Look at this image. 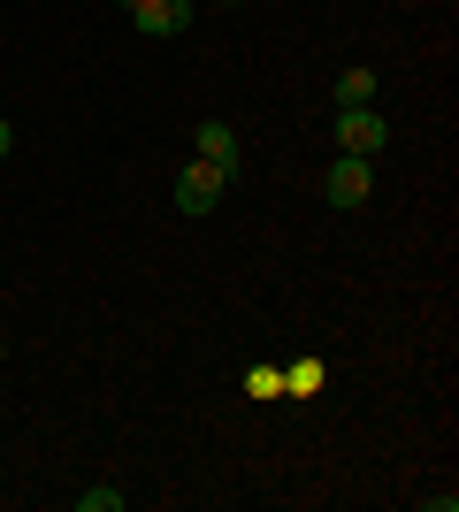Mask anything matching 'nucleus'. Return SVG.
I'll list each match as a JSON object with an SVG mask.
<instances>
[{
    "label": "nucleus",
    "instance_id": "nucleus-1",
    "mask_svg": "<svg viewBox=\"0 0 459 512\" xmlns=\"http://www.w3.org/2000/svg\"><path fill=\"white\" fill-rule=\"evenodd\" d=\"M383 146H391V123H383V107H337V153L383 161Z\"/></svg>",
    "mask_w": 459,
    "mask_h": 512
},
{
    "label": "nucleus",
    "instance_id": "nucleus-2",
    "mask_svg": "<svg viewBox=\"0 0 459 512\" xmlns=\"http://www.w3.org/2000/svg\"><path fill=\"white\" fill-rule=\"evenodd\" d=\"M368 192H375V161H360V153H337L322 169V199L329 207H368Z\"/></svg>",
    "mask_w": 459,
    "mask_h": 512
},
{
    "label": "nucleus",
    "instance_id": "nucleus-3",
    "mask_svg": "<svg viewBox=\"0 0 459 512\" xmlns=\"http://www.w3.org/2000/svg\"><path fill=\"white\" fill-rule=\"evenodd\" d=\"M222 184H230V176H222V169H207V161H192V169L176 176V214H192V222H199V214H215V207H222Z\"/></svg>",
    "mask_w": 459,
    "mask_h": 512
},
{
    "label": "nucleus",
    "instance_id": "nucleus-4",
    "mask_svg": "<svg viewBox=\"0 0 459 512\" xmlns=\"http://www.w3.org/2000/svg\"><path fill=\"white\" fill-rule=\"evenodd\" d=\"M199 0H131V23L146 39H176V31H192Z\"/></svg>",
    "mask_w": 459,
    "mask_h": 512
},
{
    "label": "nucleus",
    "instance_id": "nucleus-5",
    "mask_svg": "<svg viewBox=\"0 0 459 512\" xmlns=\"http://www.w3.org/2000/svg\"><path fill=\"white\" fill-rule=\"evenodd\" d=\"M192 161H207V169H222V176H238L245 169V146H238V130H230V123H199L192 130Z\"/></svg>",
    "mask_w": 459,
    "mask_h": 512
},
{
    "label": "nucleus",
    "instance_id": "nucleus-6",
    "mask_svg": "<svg viewBox=\"0 0 459 512\" xmlns=\"http://www.w3.org/2000/svg\"><path fill=\"white\" fill-rule=\"evenodd\" d=\"M337 107H375V69L368 62L337 69Z\"/></svg>",
    "mask_w": 459,
    "mask_h": 512
},
{
    "label": "nucleus",
    "instance_id": "nucleus-7",
    "mask_svg": "<svg viewBox=\"0 0 459 512\" xmlns=\"http://www.w3.org/2000/svg\"><path fill=\"white\" fill-rule=\"evenodd\" d=\"M284 390H291V398H314V390H322V360H314V352H306V360H291V367H284Z\"/></svg>",
    "mask_w": 459,
    "mask_h": 512
},
{
    "label": "nucleus",
    "instance_id": "nucleus-8",
    "mask_svg": "<svg viewBox=\"0 0 459 512\" xmlns=\"http://www.w3.org/2000/svg\"><path fill=\"white\" fill-rule=\"evenodd\" d=\"M245 398H284V367H245Z\"/></svg>",
    "mask_w": 459,
    "mask_h": 512
},
{
    "label": "nucleus",
    "instance_id": "nucleus-9",
    "mask_svg": "<svg viewBox=\"0 0 459 512\" xmlns=\"http://www.w3.org/2000/svg\"><path fill=\"white\" fill-rule=\"evenodd\" d=\"M77 512H123V490H108V482H100V490H77Z\"/></svg>",
    "mask_w": 459,
    "mask_h": 512
},
{
    "label": "nucleus",
    "instance_id": "nucleus-10",
    "mask_svg": "<svg viewBox=\"0 0 459 512\" xmlns=\"http://www.w3.org/2000/svg\"><path fill=\"white\" fill-rule=\"evenodd\" d=\"M8 153H16V123H8V115H0V161H8Z\"/></svg>",
    "mask_w": 459,
    "mask_h": 512
},
{
    "label": "nucleus",
    "instance_id": "nucleus-11",
    "mask_svg": "<svg viewBox=\"0 0 459 512\" xmlns=\"http://www.w3.org/2000/svg\"><path fill=\"white\" fill-rule=\"evenodd\" d=\"M0 360H8V344H0Z\"/></svg>",
    "mask_w": 459,
    "mask_h": 512
},
{
    "label": "nucleus",
    "instance_id": "nucleus-12",
    "mask_svg": "<svg viewBox=\"0 0 459 512\" xmlns=\"http://www.w3.org/2000/svg\"><path fill=\"white\" fill-rule=\"evenodd\" d=\"M222 8H238V0H222Z\"/></svg>",
    "mask_w": 459,
    "mask_h": 512
}]
</instances>
